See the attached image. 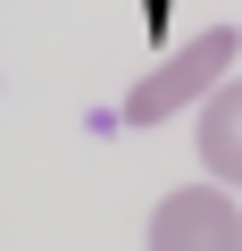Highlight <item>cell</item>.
<instances>
[{
    "label": "cell",
    "instance_id": "6da1fadb",
    "mask_svg": "<svg viewBox=\"0 0 242 251\" xmlns=\"http://www.w3.org/2000/svg\"><path fill=\"white\" fill-rule=\"evenodd\" d=\"M234 50H242V34H234V25H209V34H192L184 50H167V59L126 92V126H167L176 109L209 100V92L234 75Z\"/></svg>",
    "mask_w": 242,
    "mask_h": 251
},
{
    "label": "cell",
    "instance_id": "3957f363",
    "mask_svg": "<svg viewBox=\"0 0 242 251\" xmlns=\"http://www.w3.org/2000/svg\"><path fill=\"white\" fill-rule=\"evenodd\" d=\"M192 143H200V168H209V184L242 193V75H225V84L200 100Z\"/></svg>",
    "mask_w": 242,
    "mask_h": 251
},
{
    "label": "cell",
    "instance_id": "7a4b0ae2",
    "mask_svg": "<svg viewBox=\"0 0 242 251\" xmlns=\"http://www.w3.org/2000/svg\"><path fill=\"white\" fill-rule=\"evenodd\" d=\"M142 251H242V193L225 184H184L151 209Z\"/></svg>",
    "mask_w": 242,
    "mask_h": 251
}]
</instances>
